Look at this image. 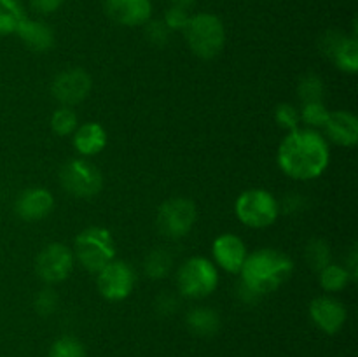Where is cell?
<instances>
[{"label":"cell","mask_w":358,"mask_h":357,"mask_svg":"<svg viewBox=\"0 0 358 357\" xmlns=\"http://www.w3.org/2000/svg\"><path fill=\"white\" fill-rule=\"evenodd\" d=\"M170 28L164 24L163 20H149L145 23V35L152 44L166 46L170 41Z\"/></svg>","instance_id":"f546056e"},{"label":"cell","mask_w":358,"mask_h":357,"mask_svg":"<svg viewBox=\"0 0 358 357\" xmlns=\"http://www.w3.org/2000/svg\"><path fill=\"white\" fill-rule=\"evenodd\" d=\"M91 86H93V83H91V77L87 76V72L80 69H70L55 77L51 91L59 104L70 107V105H77L86 100Z\"/></svg>","instance_id":"8fae6325"},{"label":"cell","mask_w":358,"mask_h":357,"mask_svg":"<svg viewBox=\"0 0 358 357\" xmlns=\"http://www.w3.org/2000/svg\"><path fill=\"white\" fill-rule=\"evenodd\" d=\"M331 150L327 140L317 130H294L278 147V164L296 181H311L327 170Z\"/></svg>","instance_id":"6da1fadb"},{"label":"cell","mask_w":358,"mask_h":357,"mask_svg":"<svg viewBox=\"0 0 358 357\" xmlns=\"http://www.w3.org/2000/svg\"><path fill=\"white\" fill-rule=\"evenodd\" d=\"M73 258L90 273H98L115 259V241L110 231L93 226L80 231L73 244Z\"/></svg>","instance_id":"277c9868"},{"label":"cell","mask_w":358,"mask_h":357,"mask_svg":"<svg viewBox=\"0 0 358 357\" xmlns=\"http://www.w3.org/2000/svg\"><path fill=\"white\" fill-rule=\"evenodd\" d=\"M177 308H178V303L175 301V298L168 296V294L161 296L159 301H157V310H159L161 315H171Z\"/></svg>","instance_id":"836d02e7"},{"label":"cell","mask_w":358,"mask_h":357,"mask_svg":"<svg viewBox=\"0 0 358 357\" xmlns=\"http://www.w3.org/2000/svg\"><path fill=\"white\" fill-rule=\"evenodd\" d=\"M73 252L63 244H49L35 261L37 275L48 284H58L69 279L73 270Z\"/></svg>","instance_id":"30bf717a"},{"label":"cell","mask_w":358,"mask_h":357,"mask_svg":"<svg viewBox=\"0 0 358 357\" xmlns=\"http://www.w3.org/2000/svg\"><path fill=\"white\" fill-rule=\"evenodd\" d=\"M304 258H306L308 266L315 272H320L324 270L325 266L331 265L332 261V254H331V247L325 244L324 240H311L310 244L306 245V251H304Z\"/></svg>","instance_id":"603a6c76"},{"label":"cell","mask_w":358,"mask_h":357,"mask_svg":"<svg viewBox=\"0 0 358 357\" xmlns=\"http://www.w3.org/2000/svg\"><path fill=\"white\" fill-rule=\"evenodd\" d=\"M236 216L248 227H268L276 220L280 205L275 196L266 189H248L236 200Z\"/></svg>","instance_id":"8992f818"},{"label":"cell","mask_w":358,"mask_h":357,"mask_svg":"<svg viewBox=\"0 0 358 357\" xmlns=\"http://www.w3.org/2000/svg\"><path fill=\"white\" fill-rule=\"evenodd\" d=\"M65 0H30L31 9L37 10L38 14H52L63 6Z\"/></svg>","instance_id":"d6a6232c"},{"label":"cell","mask_w":358,"mask_h":357,"mask_svg":"<svg viewBox=\"0 0 358 357\" xmlns=\"http://www.w3.org/2000/svg\"><path fill=\"white\" fill-rule=\"evenodd\" d=\"M178 290L184 296L192 298V300H201V298L210 296L219 286V272L217 266L206 258L187 259L184 265L178 268L177 275Z\"/></svg>","instance_id":"5b68a950"},{"label":"cell","mask_w":358,"mask_h":357,"mask_svg":"<svg viewBox=\"0 0 358 357\" xmlns=\"http://www.w3.org/2000/svg\"><path fill=\"white\" fill-rule=\"evenodd\" d=\"M294 262L276 248H261L247 255L241 268V284L254 290L259 298L278 289L290 275Z\"/></svg>","instance_id":"7a4b0ae2"},{"label":"cell","mask_w":358,"mask_h":357,"mask_svg":"<svg viewBox=\"0 0 358 357\" xmlns=\"http://www.w3.org/2000/svg\"><path fill=\"white\" fill-rule=\"evenodd\" d=\"M24 18L27 14L17 0H0V35L16 34Z\"/></svg>","instance_id":"44dd1931"},{"label":"cell","mask_w":358,"mask_h":357,"mask_svg":"<svg viewBox=\"0 0 358 357\" xmlns=\"http://www.w3.org/2000/svg\"><path fill=\"white\" fill-rule=\"evenodd\" d=\"M212 251L217 265L229 273H240L248 255L247 245L243 244V240L231 233L220 234L213 241Z\"/></svg>","instance_id":"5bb4252c"},{"label":"cell","mask_w":358,"mask_h":357,"mask_svg":"<svg viewBox=\"0 0 358 357\" xmlns=\"http://www.w3.org/2000/svg\"><path fill=\"white\" fill-rule=\"evenodd\" d=\"M35 312L42 317H48L58 307V296L52 289H42L41 293L35 296Z\"/></svg>","instance_id":"4dcf8cb0"},{"label":"cell","mask_w":358,"mask_h":357,"mask_svg":"<svg viewBox=\"0 0 358 357\" xmlns=\"http://www.w3.org/2000/svg\"><path fill=\"white\" fill-rule=\"evenodd\" d=\"M55 198L44 188H30L21 192L16 200V214L23 220H41L51 214Z\"/></svg>","instance_id":"9a60e30c"},{"label":"cell","mask_w":358,"mask_h":357,"mask_svg":"<svg viewBox=\"0 0 358 357\" xmlns=\"http://www.w3.org/2000/svg\"><path fill=\"white\" fill-rule=\"evenodd\" d=\"M136 276L124 261H112L98 272V290L108 301H122L131 294Z\"/></svg>","instance_id":"9c48e42d"},{"label":"cell","mask_w":358,"mask_h":357,"mask_svg":"<svg viewBox=\"0 0 358 357\" xmlns=\"http://www.w3.org/2000/svg\"><path fill=\"white\" fill-rule=\"evenodd\" d=\"M311 321L327 335L341 331L346 322V308L339 300L332 296H320L310 304Z\"/></svg>","instance_id":"4fadbf2b"},{"label":"cell","mask_w":358,"mask_h":357,"mask_svg":"<svg viewBox=\"0 0 358 357\" xmlns=\"http://www.w3.org/2000/svg\"><path fill=\"white\" fill-rule=\"evenodd\" d=\"M352 276H350L348 270L341 265H331L325 266L324 270H320V286L324 287L329 293H338L343 290L350 284Z\"/></svg>","instance_id":"7402d4cb"},{"label":"cell","mask_w":358,"mask_h":357,"mask_svg":"<svg viewBox=\"0 0 358 357\" xmlns=\"http://www.w3.org/2000/svg\"><path fill=\"white\" fill-rule=\"evenodd\" d=\"M16 34L21 38V42L35 52H45L55 46V34H52L51 27H48L44 21L24 18Z\"/></svg>","instance_id":"e0dca14e"},{"label":"cell","mask_w":358,"mask_h":357,"mask_svg":"<svg viewBox=\"0 0 358 357\" xmlns=\"http://www.w3.org/2000/svg\"><path fill=\"white\" fill-rule=\"evenodd\" d=\"M297 94H299L304 104H308V102H322V98H324V80L315 76V74H308L299 80Z\"/></svg>","instance_id":"4316f807"},{"label":"cell","mask_w":358,"mask_h":357,"mask_svg":"<svg viewBox=\"0 0 358 357\" xmlns=\"http://www.w3.org/2000/svg\"><path fill=\"white\" fill-rule=\"evenodd\" d=\"M189 18H191V16H189V10L180 9V7L170 6L166 9V13H164L163 21H164V24L170 28V31L184 30V27L187 24Z\"/></svg>","instance_id":"1f68e13d"},{"label":"cell","mask_w":358,"mask_h":357,"mask_svg":"<svg viewBox=\"0 0 358 357\" xmlns=\"http://www.w3.org/2000/svg\"><path fill=\"white\" fill-rule=\"evenodd\" d=\"M329 58L338 65V69H341L343 72L355 74L358 70V42L357 35H343L341 41L338 42V46L334 48V51L331 52Z\"/></svg>","instance_id":"d6986e66"},{"label":"cell","mask_w":358,"mask_h":357,"mask_svg":"<svg viewBox=\"0 0 358 357\" xmlns=\"http://www.w3.org/2000/svg\"><path fill=\"white\" fill-rule=\"evenodd\" d=\"M105 13L117 24L140 27L152 16L150 0H105Z\"/></svg>","instance_id":"7c38bea8"},{"label":"cell","mask_w":358,"mask_h":357,"mask_svg":"<svg viewBox=\"0 0 358 357\" xmlns=\"http://www.w3.org/2000/svg\"><path fill=\"white\" fill-rule=\"evenodd\" d=\"M107 146V132L98 122H84L73 132V147L83 156H94Z\"/></svg>","instance_id":"ac0fdd59"},{"label":"cell","mask_w":358,"mask_h":357,"mask_svg":"<svg viewBox=\"0 0 358 357\" xmlns=\"http://www.w3.org/2000/svg\"><path fill=\"white\" fill-rule=\"evenodd\" d=\"M187 328L198 336H212L219 331L220 318L212 308H194L187 314Z\"/></svg>","instance_id":"ffe728a7"},{"label":"cell","mask_w":358,"mask_h":357,"mask_svg":"<svg viewBox=\"0 0 358 357\" xmlns=\"http://www.w3.org/2000/svg\"><path fill=\"white\" fill-rule=\"evenodd\" d=\"M357 261H358V255H357V248H353L352 252H350V258H348V265L345 266L346 270H348L350 276H352V280L357 279Z\"/></svg>","instance_id":"e575fe53"},{"label":"cell","mask_w":358,"mask_h":357,"mask_svg":"<svg viewBox=\"0 0 358 357\" xmlns=\"http://www.w3.org/2000/svg\"><path fill=\"white\" fill-rule=\"evenodd\" d=\"M324 130L327 139L338 146L353 147L358 142V119L352 112H331Z\"/></svg>","instance_id":"2e32d148"},{"label":"cell","mask_w":358,"mask_h":357,"mask_svg":"<svg viewBox=\"0 0 358 357\" xmlns=\"http://www.w3.org/2000/svg\"><path fill=\"white\" fill-rule=\"evenodd\" d=\"M59 184L69 195L76 196V198H91L100 192L101 186H103V177L93 163L76 158V160L66 161L62 167Z\"/></svg>","instance_id":"52a82bcc"},{"label":"cell","mask_w":358,"mask_h":357,"mask_svg":"<svg viewBox=\"0 0 358 357\" xmlns=\"http://www.w3.org/2000/svg\"><path fill=\"white\" fill-rule=\"evenodd\" d=\"M171 255L168 254L163 248H156V251L150 252L145 258V262H143V268H145V273L150 276V279L157 280L163 279L170 273L171 270Z\"/></svg>","instance_id":"cb8c5ba5"},{"label":"cell","mask_w":358,"mask_h":357,"mask_svg":"<svg viewBox=\"0 0 358 357\" xmlns=\"http://www.w3.org/2000/svg\"><path fill=\"white\" fill-rule=\"evenodd\" d=\"M49 357H86L84 345L73 336H63L51 346Z\"/></svg>","instance_id":"83f0119b"},{"label":"cell","mask_w":358,"mask_h":357,"mask_svg":"<svg viewBox=\"0 0 358 357\" xmlns=\"http://www.w3.org/2000/svg\"><path fill=\"white\" fill-rule=\"evenodd\" d=\"M275 119L282 128L289 130V132H294V130L299 128V121H301L299 111L290 104L278 105L275 111Z\"/></svg>","instance_id":"f1b7e54d"},{"label":"cell","mask_w":358,"mask_h":357,"mask_svg":"<svg viewBox=\"0 0 358 357\" xmlns=\"http://www.w3.org/2000/svg\"><path fill=\"white\" fill-rule=\"evenodd\" d=\"M329 114H331V111L325 107L324 102H308L303 105V111L299 112L301 119L304 121V125L310 126V130L324 128Z\"/></svg>","instance_id":"484cf974"},{"label":"cell","mask_w":358,"mask_h":357,"mask_svg":"<svg viewBox=\"0 0 358 357\" xmlns=\"http://www.w3.org/2000/svg\"><path fill=\"white\" fill-rule=\"evenodd\" d=\"M196 205L187 198H171L157 210L156 224L161 234L171 240L184 238L196 223Z\"/></svg>","instance_id":"ba28073f"},{"label":"cell","mask_w":358,"mask_h":357,"mask_svg":"<svg viewBox=\"0 0 358 357\" xmlns=\"http://www.w3.org/2000/svg\"><path fill=\"white\" fill-rule=\"evenodd\" d=\"M182 31L189 49L198 58H215L226 44V28L222 20L212 13H199L191 16Z\"/></svg>","instance_id":"3957f363"},{"label":"cell","mask_w":358,"mask_h":357,"mask_svg":"<svg viewBox=\"0 0 358 357\" xmlns=\"http://www.w3.org/2000/svg\"><path fill=\"white\" fill-rule=\"evenodd\" d=\"M79 126V121H77V114L70 107H59L58 111H55L51 118V128L56 135L66 136L73 135V132Z\"/></svg>","instance_id":"d4e9b609"},{"label":"cell","mask_w":358,"mask_h":357,"mask_svg":"<svg viewBox=\"0 0 358 357\" xmlns=\"http://www.w3.org/2000/svg\"><path fill=\"white\" fill-rule=\"evenodd\" d=\"M196 2H198V0H170L171 6L180 7V9H185V10H189L191 7H194Z\"/></svg>","instance_id":"d590c367"}]
</instances>
